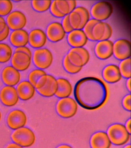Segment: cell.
<instances>
[{
  "label": "cell",
  "mask_w": 131,
  "mask_h": 148,
  "mask_svg": "<svg viewBox=\"0 0 131 148\" xmlns=\"http://www.w3.org/2000/svg\"><path fill=\"white\" fill-rule=\"evenodd\" d=\"M77 102L88 110L98 109L105 104L109 97L107 86L100 79L89 76L81 79L75 87Z\"/></svg>",
  "instance_id": "6da1fadb"
},
{
  "label": "cell",
  "mask_w": 131,
  "mask_h": 148,
  "mask_svg": "<svg viewBox=\"0 0 131 148\" xmlns=\"http://www.w3.org/2000/svg\"><path fill=\"white\" fill-rule=\"evenodd\" d=\"M107 134L111 143L117 146L126 144L130 140V134L124 125L116 123L108 128Z\"/></svg>",
  "instance_id": "7a4b0ae2"
},
{
  "label": "cell",
  "mask_w": 131,
  "mask_h": 148,
  "mask_svg": "<svg viewBox=\"0 0 131 148\" xmlns=\"http://www.w3.org/2000/svg\"><path fill=\"white\" fill-rule=\"evenodd\" d=\"M56 111L58 115L65 119L73 117L77 112L78 105L77 101L73 98H61L56 105Z\"/></svg>",
  "instance_id": "3957f363"
},
{
  "label": "cell",
  "mask_w": 131,
  "mask_h": 148,
  "mask_svg": "<svg viewBox=\"0 0 131 148\" xmlns=\"http://www.w3.org/2000/svg\"><path fill=\"white\" fill-rule=\"evenodd\" d=\"M12 141L16 144L24 147H28L34 145L35 135L29 128L22 127L16 130L11 135Z\"/></svg>",
  "instance_id": "277c9868"
},
{
  "label": "cell",
  "mask_w": 131,
  "mask_h": 148,
  "mask_svg": "<svg viewBox=\"0 0 131 148\" xmlns=\"http://www.w3.org/2000/svg\"><path fill=\"white\" fill-rule=\"evenodd\" d=\"M112 4L107 1H99L92 7L90 14L93 18L102 21L110 17L113 12Z\"/></svg>",
  "instance_id": "5b68a950"
},
{
  "label": "cell",
  "mask_w": 131,
  "mask_h": 148,
  "mask_svg": "<svg viewBox=\"0 0 131 148\" xmlns=\"http://www.w3.org/2000/svg\"><path fill=\"white\" fill-rule=\"evenodd\" d=\"M69 60L74 65L83 67L87 64L90 59L89 52L83 47L72 48L67 54Z\"/></svg>",
  "instance_id": "8992f818"
},
{
  "label": "cell",
  "mask_w": 131,
  "mask_h": 148,
  "mask_svg": "<svg viewBox=\"0 0 131 148\" xmlns=\"http://www.w3.org/2000/svg\"><path fill=\"white\" fill-rule=\"evenodd\" d=\"M33 60L37 68L42 69H46L52 64L53 56L51 51L48 49H39L34 52Z\"/></svg>",
  "instance_id": "52a82bcc"
},
{
  "label": "cell",
  "mask_w": 131,
  "mask_h": 148,
  "mask_svg": "<svg viewBox=\"0 0 131 148\" xmlns=\"http://www.w3.org/2000/svg\"><path fill=\"white\" fill-rule=\"evenodd\" d=\"M113 55L116 59L121 61L130 58V42L124 39L115 42L113 43Z\"/></svg>",
  "instance_id": "ba28073f"
},
{
  "label": "cell",
  "mask_w": 131,
  "mask_h": 148,
  "mask_svg": "<svg viewBox=\"0 0 131 148\" xmlns=\"http://www.w3.org/2000/svg\"><path fill=\"white\" fill-rule=\"evenodd\" d=\"M27 121V116L25 113L22 111L18 110L10 112L7 119L9 127L14 130L24 127Z\"/></svg>",
  "instance_id": "9c48e42d"
},
{
  "label": "cell",
  "mask_w": 131,
  "mask_h": 148,
  "mask_svg": "<svg viewBox=\"0 0 131 148\" xmlns=\"http://www.w3.org/2000/svg\"><path fill=\"white\" fill-rule=\"evenodd\" d=\"M113 42L110 40L98 41L94 49L95 55L100 60L110 58L113 55Z\"/></svg>",
  "instance_id": "30bf717a"
},
{
  "label": "cell",
  "mask_w": 131,
  "mask_h": 148,
  "mask_svg": "<svg viewBox=\"0 0 131 148\" xmlns=\"http://www.w3.org/2000/svg\"><path fill=\"white\" fill-rule=\"evenodd\" d=\"M0 99L5 106H12L16 105L19 98L15 88L9 86L3 88L0 92Z\"/></svg>",
  "instance_id": "8fae6325"
},
{
  "label": "cell",
  "mask_w": 131,
  "mask_h": 148,
  "mask_svg": "<svg viewBox=\"0 0 131 148\" xmlns=\"http://www.w3.org/2000/svg\"><path fill=\"white\" fill-rule=\"evenodd\" d=\"M47 38L52 42H56L63 40L66 35L61 23L55 22L49 24L46 30Z\"/></svg>",
  "instance_id": "7c38bea8"
},
{
  "label": "cell",
  "mask_w": 131,
  "mask_h": 148,
  "mask_svg": "<svg viewBox=\"0 0 131 148\" xmlns=\"http://www.w3.org/2000/svg\"><path fill=\"white\" fill-rule=\"evenodd\" d=\"M6 21L9 28L13 30L23 28L27 23L26 16L23 13L19 11L11 13L8 16Z\"/></svg>",
  "instance_id": "4fadbf2b"
},
{
  "label": "cell",
  "mask_w": 131,
  "mask_h": 148,
  "mask_svg": "<svg viewBox=\"0 0 131 148\" xmlns=\"http://www.w3.org/2000/svg\"><path fill=\"white\" fill-rule=\"evenodd\" d=\"M67 42L73 48L83 47L88 39L83 29H74L68 33Z\"/></svg>",
  "instance_id": "5bb4252c"
},
{
  "label": "cell",
  "mask_w": 131,
  "mask_h": 148,
  "mask_svg": "<svg viewBox=\"0 0 131 148\" xmlns=\"http://www.w3.org/2000/svg\"><path fill=\"white\" fill-rule=\"evenodd\" d=\"M31 58L26 53L15 52L11 59V64L13 68L19 71L27 70L30 66Z\"/></svg>",
  "instance_id": "9a60e30c"
},
{
  "label": "cell",
  "mask_w": 131,
  "mask_h": 148,
  "mask_svg": "<svg viewBox=\"0 0 131 148\" xmlns=\"http://www.w3.org/2000/svg\"><path fill=\"white\" fill-rule=\"evenodd\" d=\"M2 78L4 84L13 86L17 85L20 82V75L18 71L13 67L8 66L3 69Z\"/></svg>",
  "instance_id": "2e32d148"
},
{
  "label": "cell",
  "mask_w": 131,
  "mask_h": 148,
  "mask_svg": "<svg viewBox=\"0 0 131 148\" xmlns=\"http://www.w3.org/2000/svg\"><path fill=\"white\" fill-rule=\"evenodd\" d=\"M103 79L110 83H115L121 79L119 67L115 64H110L105 67L102 72Z\"/></svg>",
  "instance_id": "e0dca14e"
},
{
  "label": "cell",
  "mask_w": 131,
  "mask_h": 148,
  "mask_svg": "<svg viewBox=\"0 0 131 148\" xmlns=\"http://www.w3.org/2000/svg\"><path fill=\"white\" fill-rule=\"evenodd\" d=\"M90 145L92 148H110L111 143L107 133L98 132L92 135Z\"/></svg>",
  "instance_id": "ac0fdd59"
},
{
  "label": "cell",
  "mask_w": 131,
  "mask_h": 148,
  "mask_svg": "<svg viewBox=\"0 0 131 148\" xmlns=\"http://www.w3.org/2000/svg\"><path fill=\"white\" fill-rule=\"evenodd\" d=\"M28 79L29 83L35 88H41L46 83L48 75L42 69H35L29 74Z\"/></svg>",
  "instance_id": "d6986e66"
},
{
  "label": "cell",
  "mask_w": 131,
  "mask_h": 148,
  "mask_svg": "<svg viewBox=\"0 0 131 148\" xmlns=\"http://www.w3.org/2000/svg\"><path fill=\"white\" fill-rule=\"evenodd\" d=\"M47 37L44 31L40 29H35L31 31L29 36V41L32 47L41 48L45 45Z\"/></svg>",
  "instance_id": "ffe728a7"
},
{
  "label": "cell",
  "mask_w": 131,
  "mask_h": 148,
  "mask_svg": "<svg viewBox=\"0 0 131 148\" xmlns=\"http://www.w3.org/2000/svg\"><path fill=\"white\" fill-rule=\"evenodd\" d=\"M18 96L22 100H28L35 95V91L34 87L27 81H23L19 83L17 87Z\"/></svg>",
  "instance_id": "44dd1931"
},
{
  "label": "cell",
  "mask_w": 131,
  "mask_h": 148,
  "mask_svg": "<svg viewBox=\"0 0 131 148\" xmlns=\"http://www.w3.org/2000/svg\"><path fill=\"white\" fill-rule=\"evenodd\" d=\"M10 41L15 47H18L26 46L29 42L28 32L24 30H15L10 35Z\"/></svg>",
  "instance_id": "7402d4cb"
},
{
  "label": "cell",
  "mask_w": 131,
  "mask_h": 148,
  "mask_svg": "<svg viewBox=\"0 0 131 148\" xmlns=\"http://www.w3.org/2000/svg\"><path fill=\"white\" fill-rule=\"evenodd\" d=\"M57 79L53 76L48 75V80L45 85L41 88L37 89L39 93L43 97H50L56 94L57 89Z\"/></svg>",
  "instance_id": "603a6c76"
},
{
  "label": "cell",
  "mask_w": 131,
  "mask_h": 148,
  "mask_svg": "<svg viewBox=\"0 0 131 148\" xmlns=\"http://www.w3.org/2000/svg\"><path fill=\"white\" fill-rule=\"evenodd\" d=\"M57 81L58 87L55 94L56 97L60 98L69 97L73 91V88L71 83L65 78H58Z\"/></svg>",
  "instance_id": "cb8c5ba5"
},
{
  "label": "cell",
  "mask_w": 131,
  "mask_h": 148,
  "mask_svg": "<svg viewBox=\"0 0 131 148\" xmlns=\"http://www.w3.org/2000/svg\"><path fill=\"white\" fill-rule=\"evenodd\" d=\"M12 51L11 47L5 43H0V62H8L12 57Z\"/></svg>",
  "instance_id": "d4e9b609"
},
{
  "label": "cell",
  "mask_w": 131,
  "mask_h": 148,
  "mask_svg": "<svg viewBox=\"0 0 131 148\" xmlns=\"http://www.w3.org/2000/svg\"><path fill=\"white\" fill-rule=\"evenodd\" d=\"M105 22L100 21L94 27L93 36L95 41H101L105 33Z\"/></svg>",
  "instance_id": "484cf974"
},
{
  "label": "cell",
  "mask_w": 131,
  "mask_h": 148,
  "mask_svg": "<svg viewBox=\"0 0 131 148\" xmlns=\"http://www.w3.org/2000/svg\"><path fill=\"white\" fill-rule=\"evenodd\" d=\"M121 76L124 78H131V58L121 61L119 66Z\"/></svg>",
  "instance_id": "4316f807"
},
{
  "label": "cell",
  "mask_w": 131,
  "mask_h": 148,
  "mask_svg": "<svg viewBox=\"0 0 131 148\" xmlns=\"http://www.w3.org/2000/svg\"><path fill=\"white\" fill-rule=\"evenodd\" d=\"M74 11L79 13L81 16V24L79 29H83L86 24L90 20V13L88 9L82 6L77 7Z\"/></svg>",
  "instance_id": "83f0119b"
},
{
  "label": "cell",
  "mask_w": 131,
  "mask_h": 148,
  "mask_svg": "<svg viewBox=\"0 0 131 148\" xmlns=\"http://www.w3.org/2000/svg\"><path fill=\"white\" fill-rule=\"evenodd\" d=\"M64 69L67 72L71 74H75L81 71L82 67L77 66L70 61L67 54L64 57L63 61Z\"/></svg>",
  "instance_id": "f1b7e54d"
},
{
  "label": "cell",
  "mask_w": 131,
  "mask_h": 148,
  "mask_svg": "<svg viewBox=\"0 0 131 148\" xmlns=\"http://www.w3.org/2000/svg\"><path fill=\"white\" fill-rule=\"evenodd\" d=\"M51 1H33L32 5L33 9L39 12H44L50 9Z\"/></svg>",
  "instance_id": "f546056e"
},
{
  "label": "cell",
  "mask_w": 131,
  "mask_h": 148,
  "mask_svg": "<svg viewBox=\"0 0 131 148\" xmlns=\"http://www.w3.org/2000/svg\"><path fill=\"white\" fill-rule=\"evenodd\" d=\"M99 22L94 18H91L88 21L83 29L87 38L89 40L95 41L92 34L93 29L95 25Z\"/></svg>",
  "instance_id": "4dcf8cb0"
},
{
  "label": "cell",
  "mask_w": 131,
  "mask_h": 148,
  "mask_svg": "<svg viewBox=\"0 0 131 148\" xmlns=\"http://www.w3.org/2000/svg\"><path fill=\"white\" fill-rule=\"evenodd\" d=\"M69 18L70 23L73 29H79L81 22V17L80 14L73 10L69 14Z\"/></svg>",
  "instance_id": "1f68e13d"
},
{
  "label": "cell",
  "mask_w": 131,
  "mask_h": 148,
  "mask_svg": "<svg viewBox=\"0 0 131 148\" xmlns=\"http://www.w3.org/2000/svg\"><path fill=\"white\" fill-rule=\"evenodd\" d=\"M13 5L11 1H0V16H5L12 11Z\"/></svg>",
  "instance_id": "d6a6232c"
},
{
  "label": "cell",
  "mask_w": 131,
  "mask_h": 148,
  "mask_svg": "<svg viewBox=\"0 0 131 148\" xmlns=\"http://www.w3.org/2000/svg\"><path fill=\"white\" fill-rule=\"evenodd\" d=\"M56 3L57 8L62 14L65 16L69 14L71 11L68 1H56Z\"/></svg>",
  "instance_id": "836d02e7"
},
{
  "label": "cell",
  "mask_w": 131,
  "mask_h": 148,
  "mask_svg": "<svg viewBox=\"0 0 131 148\" xmlns=\"http://www.w3.org/2000/svg\"><path fill=\"white\" fill-rule=\"evenodd\" d=\"M61 24L63 29L66 33H70L74 30L70 23L69 15H66L63 17Z\"/></svg>",
  "instance_id": "e575fe53"
},
{
  "label": "cell",
  "mask_w": 131,
  "mask_h": 148,
  "mask_svg": "<svg viewBox=\"0 0 131 148\" xmlns=\"http://www.w3.org/2000/svg\"><path fill=\"white\" fill-rule=\"evenodd\" d=\"M50 11L53 16L58 18H62L65 16V15L62 14L57 8L56 5V1H54L52 2L50 5Z\"/></svg>",
  "instance_id": "d590c367"
},
{
  "label": "cell",
  "mask_w": 131,
  "mask_h": 148,
  "mask_svg": "<svg viewBox=\"0 0 131 148\" xmlns=\"http://www.w3.org/2000/svg\"><path fill=\"white\" fill-rule=\"evenodd\" d=\"M105 33L104 36H103L101 40H109L111 38V36H112L113 33L112 28H111L110 24H109L107 23H105Z\"/></svg>",
  "instance_id": "8d00e7d4"
},
{
  "label": "cell",
  "mask_w": 131,
  "mask_h": 148,
  "mask_svg": "<svg viewBox=\"0 0 131 148\" xmlns=\"http://www.w3.org/2000/svg\"><path fill=\"white\" fill-rule=\"evenodd\" d=\"M122 104L124 109L129 112L131 111V95L130 94L123 98Z\"/></svg>",
  "instance_id": "74e56055"
},
{
  "label": "cell",
  "mask_w": 131,
  "mask_h": 148,
  "mask_svg": "<svg viewBox=\"0 0 131 148\" xmlns=\"http://www.w3.org/2000/svg\"><path fill=\"white\" fill-rule=\"evenodd\" d=\"M15 52H22V53H26V54L29 56L31 58H32V54L31 51L29 48L25 47V46L17 47V48L16 49Z\"/></svg>",
  "instance_id": "f35d334b"
},
{
  "label": "cell",
  "mask_w": 131,
  "mask_h": 148,
  "mask_svg": "<svg viewBox=\"0 0 131 148\" xmlns=\"http://www.w3.org/2000/svg\"><path fill=\"white\" fill-rule=\"evenodd\" d=\"M10 32V28L6 26L4 31L0 33V42L5 40L8 36Z\"/></svg>",
  "instance_id": "ab89813d"
},
{
  "label": "cell",
  "mask_w": 131,
  "mask_h": 148,
  "mask_svg": "<svg viewBox=\"0 0 131 148\" xmlns=\"http://www.w3.org/2000/svg\"><path fill=\"white\" fill-rule=\"evenodd\" d=\"M6 26L5 20L3 17L0 16V33L4 31Z\"/></svg>",
  "instance_id": "60d3db41"
},
{
  "label": "cell",
  "mask_w": 131,
  "mask_h": 148,
  "mask_svg": "<svg viewBox=\"0 0 131 148\" xmlns=\"http://www.w3.org/2000/svg\"><path fill=\"white\" fill-rule=\"evenodd\" d=\"M69 5L71 12L73 11L77 8V2L75 1H68Z\"/></svg>",
  "instance_id": "b9f144b4"
},
{
  "label": "cell",
  "mask_w": 131,
  "mask_h": 148,
  "mask_svg": "<svg viewBox=\"0 0 131 148\" xmlns=\"http://www.w3.org/2000/svg\"><path fill=\"white\" fill-rule=\"evenodd\" d=\"M131 119H130L126 121L125 127L126 130L130 134H131Z\"/></svg>",
  "instance_id": "7bdbcfd3"
},
{
  "label": "cell",
  "mask_w": 131,
  "mask_h": 148,
  "mask_svg": "<svg viewBox=\"0 0 131 148\" xmlns=\"http://www.w3.org/2000/svg\"><path fill=\"white\" fill-rule=\"evenodd\" d=\"M5 148H23L20 146L16 144V143H10Z\"/></svg>",
  "instance_id": "ee69618b"
},
{
  "label": "cell",
  "mask_w": 131,
  "mask_h": 148,
  "mask_svg": "<svg viewBox=\"0 0 131 148\" xmlns=\"http://www.w3.org/2000/svg\"><path fill=\"white\" fill-rule=\"evenodd\" d=\"M126 86L128 90L131 92V78L128 79L126 82Z\"/></svg>",
  "instance_id": "f6af8a7d"
},
{
  "label": "cell",
  "mask_w": 131,
  "mask_h": 148,
  "mask_svg": "<svg viewBox=\"0 0 131 148\" xmlns=\"http://www.w3.org/2000/svg\"><path fill=\"white\" fill-rule=\"evenodd\" d=\"M57 148H72V147L67 145H62L59 146Z\"/></svg>",
  "instance_id": "bcb514c9"
},
{
  "label": "cell",
  "mask_w": 131,
  "mask_h": 148,
  "mask_svg": "<svg viewBox=\"0 0 131 148\" xmlns=\"http://www.w3.org/2000/svg\"><path fill=\"white\" fill-rule=\"evenodd\" d=\"M124 148H131L130 145H128L125 146Z\"/></svg>",
  "instance_id": "7dc6e473"
},
{
  "label": "cell",
  "mask_w": 131,
  "mask_h": 148,
  "mask_svg": "<svg viewBox=\"0 0 131 148\" xmlns=\"http://www.w3.org/2000/svg\"><path fill=\"white\" fill-rule=\"evenodd\" d=\"M1 112H0V121H1Z\"/></svg>",
  "instance_id": "c3c4849f"
}]
</instances>
